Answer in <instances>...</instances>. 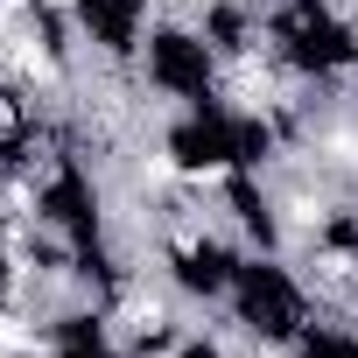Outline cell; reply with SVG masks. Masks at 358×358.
<instances>
[{
    "label": "cell",
    "instance_id": "6da1fadb",
    "mask_svg": "<svg viewBox=\"0 0 358 358\" xmlns=\"http://www.w3.org/2000/svg\"><path fill=\"white\" fill-rule=\"evenodd\" d=\"M106 330H113V344H162V337L176 330V295H169L162 281L134 274V281L120 288V302L106 309Z\"/></svg>",
    "mask_w": 358,
    "mask_h": 358
},
{
    "label": "cell",
    "instance_id": "7a4b0ae2",
    "mask_svg": "<svg viewBox=\"0 0 358 358\" xmlns=\"http://www.w3.org/2000/svg\"><path fill=\"white\" fill-rule=\"evenodd\" d=\"M344 337H351V351H358V309H351V323H344Z\"/></svg>",
    "mask_w": 358,
    "mask_h": 358
}]
</instances>
